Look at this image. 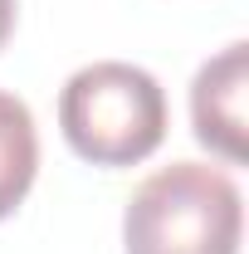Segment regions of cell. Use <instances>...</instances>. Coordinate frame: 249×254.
Instances as JSON below:
<instances>
[{"mask_svg":"<svg viewBox=\"0 0 249 254\" xmlns=\"http://www.w3.org/2000/svg\"><path fill=\"white\" fill-rule=\"evenodd\" d=\"M240 186L210 161H171L152 171L123 210L127 254H240Z\"/></svg>","mask_w":249,"mask_h":254,"instance_id":"1","label":"cell"},{"mask_svg":"<svg viewBox=\"0 0 249 254\" xmlns=\"http://www.w3.org/2000/svg\"><path fill=\"white\" fill-rule=\"evenodd\" d=\"M63 142L93 166H137L166 137V93L147 68L103 59L78 68L59 93Z\"/></svg>","mask_w":249,"mask_h":254,"instance_id":"2","label":"cell"},{"mask_svg":"<svg viewBox=\"0 0 249 254\" xmlns=\"http://www.w3.org/2000/svg\"><path fill=\"white\" fill-rule=\"evenodd\" d=\"M245 83H249V44L235 39L225 44L215 59L200 64L195 83H190V123L195 137L220 152L225 161H245Z\"/></svg>","mask_w":249,"mask_h":254,"instance_id":"3","label":"cell"},{"mask_svg":"<svg viewBox=\"0 0 249 254\" xmlns=\"http://www.w3.org/2000/svg\"><path fill=\"white\" fill-rule=\"evenodd\" d=\"M34 171H39L34 118L15 93H0V220L30 195Z\"/></svg>","mask_w":249,"mask_h":254,"instance_id":"4","label":"cell"},{"mask_svg":"<svg viewBox=\"0 0 249 254\" xmlns=\"http://www.w3.org/2000/svg\"><path fill=\"white\" fill-rule=\"evenodd\" d=\"M10 30H15V0H0V49H5Z\"/></svg>","mask_w":249,"mask_h":254,"instance_id":"5","label":"cell"}]
</instances>
